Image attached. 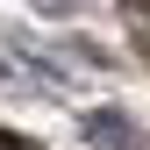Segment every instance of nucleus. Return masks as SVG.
<instances>
[{"label":"nucleus","instance_id":"nucleus-1","mask_svg":"<svg viewBox=\"0 0 150 150\" xmlns=\"http://www.w3.org/2000/svg\"><path fill=\"white\" fill-rule=\"evenodd\" d=\"M129 22H136V36H143V50H150V0H129Z\"/></svg>","mask_w":150,"mask_h":150},{"label":"nucleus","instance_id":"nucleus-2","mask_svg":"<svg viewBox=\"0 0 150 150\" xmlns=\"http://www.w3.org/2000/svg\"><path fill=\"white\" fill-rule=\"evenodd\" d=\"M0 150H43V143H29V136H0Z\"/></svg>","mask_w":150,"mask_h":150},{"label":"nucleus","instance_id":"nucleus-3","mask_svg":"<svg viewBox=\"0 0 150 150\" xmlns=\"http://www.w3.org/2000/svg\"><path fill=\"white\" fill-rule=\"evenodd\" d=\"M36 7H50V14H71V7H79V0H36Z\"/></svg>","mask_w":150,"mask_h":150}]
</instances>
